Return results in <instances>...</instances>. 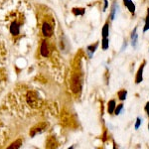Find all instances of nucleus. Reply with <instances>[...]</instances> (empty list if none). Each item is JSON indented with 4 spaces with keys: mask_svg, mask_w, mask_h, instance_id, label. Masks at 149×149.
<instances>
[{
    "mask_svg": "<svg viewBox=\"0 0 149 149\" xmlns=\"http://www.w3.org/2000/svg\"><path fill=\"white\" fill-rule=\"evenodd\" d=\"M71 88L74 93H79L81 91V79L78 74H74L71 80Z\"/></svg>",
    "mask_w": 149,
    "mask_h": 149,
    "instance_id": "nucleus-1",
    "label": "nucleus"
},
{
    "mask_svg": "<svg viewBox=\"0 0 149 149\" xmlns=\"http://www.w3.org/2000/svg\"><path fill=\"white\" fill-rule=\"evenodd\" d=\"M42 34L45 36V37H50L53 34V28L52 25L48 22H44L42 25Z\"/></svg>",
    "mask_w": 149,
    "mask_h": 149,
    "instance_id": "nucleus-2",
    "label": "nucleus"
},
{
    "mask_svg": "<svg viewBox=\"0 0 149 149\" xmlns=\"http://www.w3.org/2000/svg\"><path fill=\"white\" fill-rule=\"evenodd\" d=\"M49 53H50V50H49V45H48L47 41H43L42 44H41V47H40L41 56L46 58L49 56Z\"/></svg>",
    "mask_w": 149,
    "mask_h": 149,
    "instance_id": "nucleus-3",
    "label": "nucleus"
},
{
    "mask_svg": "<svg viewBox=\"0 0 149 149\" xmlns=\"http://www.w3.org/2000/svg\"><path fill=\"white\" fill-rule=\"evenodd\" d=\"M145 64L146 62L144 61L141 66L139 67L138 71H137V74H136V77H135V83L136 84H140L141 81H143V70H144V67H145Z\"/></svg>",
    "mask_w": 149,
    "mask_h": 149,
    "instance_id": "nucleus-4",
    "label": "nucleus"
},
{
    "mask_svg": "<svg viewBox=\"0 0 149 149\" xmlns=\"http://www.w3.org/2000/svg\"><path fill=\"white\" fill-rule=\"evenodd\" d=\"M138 41V34H137V27L134 28V30L131 33V45L133 48H136Z\"/></svg>",
    "mask_w": 149,
    "mask_h": 149,
    "instance_id": "nucleus-5",
    "label": "nucleus"
},
{
    "mask_svg": "<svg viewBox=\"0 0 149 149\" xmlns=\"http://www.w3.org/2000/svg\"><path fill=\"white\" fill-rule=\"evenodd\" d=\"M123 3H124V5L127 7V9H128L131 14L135 13V5H134V3L132 2V0H123Z\"/></svg>",
    "mask_w": 149,
    "mask_h": 149,
    "instance_id": "nucleus-6",
    "label": "nucleus"
},
{
    "mask_svg": "<svg viewBox=\"0 0 149 149\" xmlns=\"http://www.w3.org/2000/svg\"><path fill=\"white\" fill-rule=\"evenodd\" d=\"M97 46H98V43H95V45H90V46L86 48V52H88L90 58H92L95 52L97 51Z\"/></svg>",
    "mask_w": 149,
    "mask_h": 149,
    "instance_id": "nucleus-7",
    "label": "nucleus"
},
{
    "mask_svg": "<svg viewBox=\"0 0 149 149\" xmlns=\"http://www.w3.org/2000/svg\"><path fill=\"white\" fill-rule=\"evenodd\" d=\"M115 107H116V102H115V100H109V107H107V112H109V114H113Z\"/></svg>",
    "mask_w": 149,
    "mask_h": 149,
    "instance_id": "nucleus-8",
    "label": "nucleus"
},
{
    "mask_svg": "<svg viewBox=\"0 0 149 149\" xmlns=\"http://www.w3.org/2000/svg\"><path fill=\"white\" fill-rule=\"evenodd\" d=\"M117 9H118V4L117 3H113V5L111 7V11H110V20L113 21L115 19V16H116L117 13Z\"/></svg>",
    "mask_w": 149,
    "mask_h": 149,
    "instance_id": "nucleus-9",
    "label": "nucleus"
},
{
    "mask_svg": "<svg viewBox=\"0 0 149 149\" xmlns=\"http://www.w3.org/2000/svg\"><path fill=\"white\" fill-rule=\"evenodd\" d=\"M102 38H109V22L105 23L104 26L102 27Z\"/></svg>",
    "mask_w": 149,
    "mask_h": 149,
    "instance_id": "nucleus-10",
    "label": "nucleus"
},
{
    "mask_svg": "<svg viewBox=\"0 0 149 149\" xmlns=\"http://www.w3.org/2000/svg\"><path fill=\"white\" fill-rule=\"evenodd\" d=\"M86 12L85 8H73V13L76 16H83Z\"/></svg>",
    "mask_w": 149,
    "mask_h": 149,
    "instance_id": "nucleus-11",
    "label": "nucleus"
},
{
    "mask_svg": "<svg viewBox=\"0 0 149 149\" xmlns=\"http://www.w3.org/2000/svg\"><path fill=\"white\" fill-rule=\"evenodd\" d=\"M109 47V38H102V48L103 51L107 50Z\"/></svg>",
    "mask_w": 149,
    "mask_h": 149,
    "instance_id": "nucleus-12",
    "label": "nucleus"
},
{
    "mask_svg": "<svg viewBox=\"0 0 149 149\" xmlns=\"http://www.w3.org/2000/svg\"><path fill=\"white\" fill-rule=\"evenodd\" d=\"M117 95H118V98L120 100H125L126 95H127V91L126 90H121L117 93Z\"/></svg>",
    "mask_w": 149,
    "mask_h": 149,
    "instance_id": "nucleus-13",
    "label": "nucleus"
},
{
    "mask_svg": "<svg viewBox=\"0 0 149 149\" xmlns=\"http://www.w3.org/2000/svg\"><path fill=\"white\" fill-rule=\"evenodd\" d=\"M123 110V104L120 103V104H117V107H115V109H114V114L115 115H118L120 114V112Z\"/></svg>",
    "mask_w": 149,
    "mask_h": 149,
    "instance_id": "nucleus-14",
    "label": "nucleus"
},
{
    "mask_svg": "<svg viewBox=\"0 0 149 149\" xmlns=\"http://www.w3.org/2000/svg\"><path fill=\"white\" fill-rule=\"evenodd\" d=\"M141 123H142V119H141L140 117H137V118H136V123H135V129H138L139 127H140Z\"/></svg>",
    "mask_w": 149,
    "mask_h": 149,
    "instance_id": "nucleus-15",
    "label": "nucleus"
},
{
    "mask_svg": "<svg viewBox=\"0 0 149 149\" xmlns=\"http://www.w3.org/2000/svg\"><path fill=\"white\" fill-rule=\"evenodd\" d=\"M19 144H21V140H17L15 143H13V144H12V146H10V148H13V147L14 148H17V147H19V146H20Z\"/></svg>",
    "mask_w": 149,
    "mask_h": 149,
    "instance_id": "nucleus-16",
    "label": "nucleus"
},
{
    "mask_svg": "<svg viewBox=\"0 0 149 149\" xmlns=\"http://www.w3.org/2000/svg\"><path fill=\"white\" fill-rule=\"evenodd\" d=\"M145 111H146V113H147L148 117H149V102L146 103V105H145Z\"/></svg>",
    "mask_w": 149,
    "mask_h": 149,
    "instance_id": "nucleus-17",
    "label": "nucleus"
},
{
    "mask_svg": "<svg viewBox=\"0 0 149 149\" xmlns=\"http://www.w3.org/2000/svg\"><path fill=\"white\" fill-rule=\"evenodd\" d=\"M104 6H103V11H107V6H109V2H107V0H104Z\"/></svg>",
    "mask_w": 149,
    "mask_h": 149,
    "instance_id": "nucleus-18",
    "label": "nucleus"
},
{
    "mask_svg": "<svg viewBox=\"0 0 149 149\" xmlns=\"http://www.w3.org/2000/svg\"><path fill=\"white\" fill-rule=\"evenodd\" d=\"M145 24H149V8L147 9V15H146V19H145Z\"/></svg>",
    "mask_w": 149,
    "mask_h": 149,
    "instance_id": "nucleus-19",
    "label": "nucleus"
},
{
    "mask_svg": "<svg viewBox=\"0 0 149 149\" xmlns=\"http://www.w3.org/2000/svg\"><path fill=\"white\" fill-rule=\"evenodd\" d=\"M126 46H127V43H126V42H124L123 46H122V48H121V51H124V49L126 48Z\"/></svg>",
    "mask_w": 149,
    "mask_h": 149,
    "instance_id": "nucleus-20",
    "label": "nucleus"
},
{
    "mask_svg": "<svg viewBox=\"0 0 149 149\" xmlns=\"http://www.w3.org/2000/svg\"><path fill=\"white\" fill-rule=\"evenodd\" d=\"M148 129H149V123H148Z\"/></svg>",
    "mask_w": 149,
    "mask_h": 149,
    "instance_id": "nucleus-21",
    "label": "nucleus"
}]
</instances>
